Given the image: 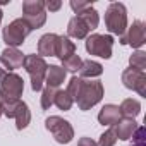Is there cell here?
<instances>
[{
  "mask_svg": "<svg viewBox=\"0 0 146 146\" xmlns=\"http://www.w3.org/2000/svg\"><path fill=\"white\" fill-rule=\"evenodd\" d=\"M105 95V88H103V83L102 81H84L81 83V88H79V93L74 100V103H78L79 110L86 112V110H91L93 107H96L102 98Z\"/></svg>",
  "mask_w": 146,
  "mask_h": 146,
  "instance_id": "6da1fadb",
  "label": "cell"
},
{
  "mask_svg": "<svg viewBox=\"0 0 146 146\" xmlns=\"http://www.w3.org/2000/svg\"><path fill=\"white\" fill-rule=\"evenodd\" d=\"M105 26L108 29V33L117 35L119 38L125 35L127 28H129V21H127V9L122 2H112L107 11H105Z\"/></svg>",
  "mask_w": 146,
  "mask_h": 146,
  "instance_id": "7a4b0ae2",
  "label": "cell"
},
{
  "mask_svg": "<svg viewBox=\"0 0 146 146\" xmlns=\"http://www.w3.org/2000/svg\"><path fill=\"white\" fill-rule=\"evenodd\" d=\"M23 67L26 69V72L31 78V90L33 91H41L45 86V74H46V69L48 64L43 57L31 53V55H24V62Z\"/></svg>",
  "mask_w": 146,
  "mask_h": 146,
  "instance_id": "3957f363",
  "label": "cell"
},
{
  "mask_svg": "<svg viewBox=\"0 0 146 146\" xmlns=\"http://www.w3.org/2000/svg\"><path fill=\"white\" fill-rule=\"evenodd\" d=\"M113 36L112 35H98V33H93V35H88L86 41H84V48L90 55H95V57H100V58H105L108 60L112 57V50H113Z\"/></svg>",
  "mask_w": 146,
  "mask_h": 146,
  "instance_id": "277c9868",
  "label": "cell"
},
{
  "mask_svg": "<svg viewBox=\"0 0 146 146\" xmlns=\"http://www.w3.org/2000/svg\"><path fill=\"white\" fill-rule=\"evenodd\" d=\"M29 33H31V28L26 24V21L23 17H17L4 28L2 38H4V43L9 48H17L24 43V40L28 38Z\"/></svg>",
  "mask_w": 146,
  "mask_h": 146,
  "instance_id": "5b68a950",
  "label": "cell"
},
{
  "mask_svg": "<svg viewBox=\"0 0 146 146\" xmlns=\"http://www.w3.org/2000/svg\"><path fill=\"white\" fill-rule=\"evenodd\" d=\"M45 127L58 144H69L74 139V127L70 125L69 120H65L58 115H50L45 120Z\"/></svg>",
  "mask_w": 146,
  "mask_h": 146,
  "instance_id": "8992f818",
  "label": "cell"
},
{
  "mask_svg": "<svg viewBox=\"0 0 146 146\" xmlns=\"http://www.w3.org/2000/svg\"><path fill=\"white\" fill-rule=\"evenodd\" d=\"M24 91V81L16 72H9L0 83V100H21Z\"/></svg>",
  "mask_w": 146,
  "mask_h": 146,
  "instance_id": "52a82bcc",
  "label": "cell"
},
{
  "mask_svg": "<svg viewBox=\"0 0 146 146\" xmlns=\"http://www.w3.org/2000/svg\"><path fill=\"white\" fill-rule=\"evenodd\" d=\"M122 45H129L134 50H141V46L146 43V24L143 21H134L124 36H120Z\"/></svg>",
  "mask_w": 146,
  "mask_h": 146,
  "instance_id": "ba28073f",
  "label": "cell"
},
{
  "mask_svg": "<svg viewBox=\"0 0 146 146\" xmlns=\"http://www.w3.org/2000/svg\"><path fill=\"white\" fill-rule=\"evenodd\" d=\"M122 83L127 90L136 91L139 96H146V74L127 67L122 72Z\"/></svg>",
  "mask_w": 146,
  "mask_h": 146,
  "instance_id": "9c48e42d",
  "label": "cell"
},
{
  "mask_svg": "<svg viewBox=\"0 0 146 146\" xmlns=\"http://www.w3.org/2000/svg\"><path fill=\"white\" fill-rule=\"evenodd\" d=\"M0 62L2 65L9 70V72H14L16 69L23 67V62H24V53L19 50V48H5L2 53H0Z\"/></svg>",
  "mask_w": 146,
  "mask_h": 146,
  "instance_id": "30bf717a",
  "label": "cell"
},
{
  "mask_svg": "<svg viewBox=\"0 0 146 146\" xmlns=\"http://www.w3.org/2000/svg\"><path fill=\"white\" fill-rule=\"evenodd\" d=\"M120 112H119V105H113V103H107L102 107V110L98 112V122L102 125H108V127H113L119 120H120Z\"/></svg>",
  "mask_w": 146,
  "mask_h": 146,
  "instance_id": "8fae6325",
  "label": "cell"
},
{
  "mask_svg": "<svg viewBox=\"0 0 146 146\" xmlns=\"http://www.w3.org/2000/svg\"><path fill=\"white\" fill-rule=\"evenodd\" d=\"M65 79H67V72L62 69V65H48L46 74H45V86L57 90L64 84Z\"/></svg>",
  "mask_w": 146,
  "mask_h": 146,
  "instance_id": "7c38bea8",
  "label": "cell"
},
{
  "mask_svg": "<svg viewBox=\"0 0 146 146\" xmlns=\"http://www.w3.org/2000/svg\"><path fill=\"white\" fill-rule=\"evenodd\" d=\"M57 40L58 35L55 33H46L38 40V55L40 57H55V48H57Z\"/></svg>",
  "mask_w": 146,
  "mask_h": 146,
  "instance_id": "4fadbf2b",
  "label": "cell"
},
{
  "mask_svg": "<svg viewBox=\"0 0 146 146\" xmlns=\"http://www.w3.org/2000/svg\"><path fill=\"white\" fill-rule=\"evenodd\" d=\"M88 35H91L90 33V29H88V26L78 17V16H74V17H70L69 19V24H67V36L72 40H86L88 38Z\"/></svg>",
  "mask_w": 146,
  "mask_h": 146,
  "instance_id": "5bb4252c",
  "label": "cell"
},
{
  "mask_svg": "<svg viewBox=\"0 0 146 146\" xmlns=\"http://www.w3.org/2000/svg\"><path fill=\"white\" fill-rule=\"evenodd\" d=\"M137 125H139V124H137L134 119H120V120L113 125V131H115V134H117V139H120V141H129V139L132 137V134L136 132Z\"/></svg>",
  "mask_w": 146,
  "mask_h": 146,
  "instance_id": "9a60e30c",
  "label": "cell"
},
{
  "mask_svg": "<svg viewBox=\"0 0 146 146\" xmlns=\"http://www.w3.org/2000/svg\"><path fill=\"white\" fill-rule=\"evenodd\" d=\"M79 78L81 79H93V78H100L103 74V65L96 60H83L81 67H79Z\"/></svg>",
  "mask_w": 146,
  "mask_h": 146,
  "instance_id": "2e32d148",
  "label": "cell"
},
{
  "mask_svg": "<svg viewBox=\"0 0 146 146\" xmlns=\"http://www.w3.org/2000/svg\"><path fill=\"white\" fill-rule=\"evenodd\" d=\"M76 53V43L72 41L69 36H58L57 40V48H55V57L62 62L65 58H69L70 55Z\"/></svg>",
  "mask_w": 146,
  "mask_h": 146,
  "instance_id": "e0dca14e",
  "label": "cell"
},
{
  "mask_svg": "<svg viewBox=\"0 0 146 146\" xmlns=\"http://www.w3.org/2000/svg\"><path fill=\"white\" fill-rule=\"evenodd\" d=\"M119 112L122 119H136L141 113V103L134 98H125L119 105Z\"/></svg>",
  "mask_w": 146,
  "mask_h": 146,
  "instance_id": "ac0fdd59",
  "label": "cell"
},
{
  "mask_svg": "<svg viewBox=\"0 0 146 146\" xmlns=\"http://www.w3.org/2000/svg\"><path fill=\"white\" fill-rule=\"evenodd\" d=\"M86 26H88V29H90V33L91 31H95L96 28H98V24H100V14H98V11L91 5V7H88V9H84V11H81L79 14H76Z\"/></svg>",
  "mask_w": 146,
  "mask_h": 146,
  "instance_id": "d6986e66",
  "label": "cell"
},
{
  "mask_svg": "<svg viewBox=\"0 0 146 146\" xmlns=\"http://www.w3.org/2000/svg\"><path fill=\"white\" fill-rule=\"evenodd\" d=\"M16 129L17 131H23V129H26L29 124H31V110H29V107H28V103H21V107H19V110H17V115H16Z\"/></svg>",
  "mask_w": 146,
  "mask_h": 146,
  "instance_id": "ffe728a7",
  "label": "cell"
},
{
  "mask_svg": "<svg viewBox=\"0 0 146 146\" xmlns=\"http://www.w3.org/2000/svg\"><path fill=\"white\" fill-rule=\"evenodd\" d=\"M53 105H55L58 110L69 112V110L72 108V105H74V102H72L70 95H69L65 90H57V93H55V100H53Z\"/></svg>",
  "mask_w": 146,
  "mask_h": 146,
  "instance_id": "44dd1931",
  "label": "cell"
},
{
  "mask_svg": "<svg viewBox=\"0 0 146 146\" xmlns=\"http://www.w3.org/2000/svg\"><path fill=\"white\" fill-rule=\"evenodd\" d=\"M46 12L43 0H24L23 2V16H36Z\"/></svg>",
  "mask_w": 146,
  "mask_h": 146,
  "instance_id": "7402d4cb",
  "label": "cell"
},
{
  "mask_svg": "<svg viewBox=\"0 0 146 146\" xmlns=\"http://www.w3.org/2000/svg\"><path fill=\"white\" fill-rule=\"evenodd\" d=\"M129 67L139 72H144L146 69V52L143 50H136L132 52V55L129 57Z\"/></svg>",
  "mask_w": 146,
  "mask_h": 146,
  "instance_id": "603a6c76",
  "label": "cell"
},
{
  "mask_svg": "<svg viewBox=\"0 0 146 146\" xmlns=\"http://www.w3.org/2000/svg\"><path fill=\"white\" fill-rule=\"evenodd\" d=\"M2 102V110H4V115L7 119H16L17 115V110L23 103V100H0Z\"/></svg>",
  "mask_w": 146,
  "mask_h": 146,
  "instance_id": "cb8c5ba5",
  "label": "cell"
},
{
  "mask_svg": "<svg viewBox=\"0 0 146 146\" xmlns=\"http://www.w3.org/2000/svg\"><path fill=\"white\" fill-rule=\"evenodd\" d=\"M55 93H57L55 88L43 86V90H41V108L43 110H50V107L53 105V100H55Z\"/></svg>",
  "mask_w": 146,
  "mask_h": 146,
  "instance_id": "d4e9b609",
  "label": "cell"
},
{
  "mask_svg": "<svg viewBox=\"0 0 146 146\" xmlns=\"http://www.w3.org/2000/svg\"><path fill=\"white\" fill-rule=\"evenodd\" d=\"M81 64H83V58L74 53V55H70L69 58L62 60V69L65 72H78L79 67H81Z\"/></svg>",
  "mask_w": 146,
  "mask_h": 146,
  "instance_id": "484cf974",
  "label": "cell"
},
{
  "mask_svg": "<svg viewBox=\"0 0 146 146\" xmlns=\"http://www.w3.org/2000/svg\"><path fill=\"white\" fill-rule=\"evenodd\" d=\"M115 143H117V134H115V131H113V127H110V129H107L102 136H100V139H98V146H115Z\"/></svg>",
  "mask_w": 146,
  "mask_h": 146,
  "instance_id": "4316f807",
  "label": "cell"
},
{
  "mask_svg": "<svg viewBox=\"0 0 146 146\" xmlns=\"http://www.w3.org/2000/svg\"><path fill=\"white\" fill-rule=\"evenodd\" d=\"M131 146H146V129L143 125H137L136 132L131 137Z\"/></svg>",
  "mask_w": 146,
  "mask_h": 146,
  "instance_id": "83f0119b",
  "label": "cell"
},
{
  "mask_svg": "<svg viewBox=\"0 0 146 146\" xmlns=\"http://www.w3.org/2000/svg\"><path fill=\"white\" fill-rule=\"evenodd\" d=\"M70 9L74 11L76 14H79L81 11H84V9H88V7H91L93 4L91 2H84V0H70Z\"/></svg>",
  "mask_w": 146,
  "mask_h": 146,
  "instance_id": "f1b7e54d",
  "label": "cell"
},
{
  "mask_svg": "<svg viewBox=\"0 0 146 146\" xmlns=\"http://www.w3.org/2000/svg\"><path fill=\"white\" fill-rule=\"evenodd\" d=\"M60 9H62V2H60V0H48V2H45V11L57 12Z\"/></svg>",
  "mask_w": 146,
  "mask_h": 146,
  "instance_id": "f546056e",
  "label": "cell"
},
{
  "mask_svg": "<svg viewBox=\"0 0 146 146\" xmlns=\"http://www.w3.org/2000/svg\"><path fill=\"white\" fill-rule=\"evenodd\" d=\"M78 146H98V144H96V141H93L91 137H86V136H84V137H81V139L78 141Z\"/></svg>",
  "mask_w": 146,
  "mask_h": 146,
  "instance_id": "4dcf8cb0",
  "label": "cell"
},
{
  "mask_svg": "<svg viewBox=\"0 0 146 146\" xmlns=\"http://www.w3.org/2000/svg\"><path fill=\"white\" fill-rule=\"evenodd\" d=\"M7 74H9V70L2 65V62H0V83H2V81L5 79V76H7Z\"/></svg>",
  "mask_w": 146,
  "mask_h": 146,
  "instance_id": "1f68e13d",
  "label": "cell"
},
{
  "mask_svg": "<svg viewBox=\"0 0 146 146\" xmlns=\"http://www.w3.org/2000/svg\"><path fill=\"white\" fill-rule=\"evenodd\" d=\"M2 19H4V12H2V9H0V26H2Z\"/></svg>",
  "mask_w": 146,
  "mask_h": 146,
  "instance_id": "d6a6232c",
  "label": "cell"
},
{
  "mask_svg": "<svg viewBox=\"0 0 146 146\" xmlns=\"http://www.w3.org/2000/svg\"><path fill=\"white\" fill-rule=\"evenodd\" d=\"M4 115V110H2V102H0V117Z\"/></svg>",
  "mask_w": 146,
  "mask_h": 146,
  "instance_id": "836d02e7",
  "label": "cell"
}]
</instances>
